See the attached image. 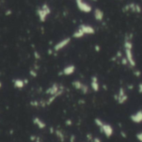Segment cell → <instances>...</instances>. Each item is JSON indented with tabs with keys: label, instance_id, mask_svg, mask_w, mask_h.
I'll list each match as a JSON object with an SVG mask.
<instances>
[{
	"label": "cell",
	"instance_id": "6da1fadb",
	"mask_svg": "<svg viewBox=\"0 0 142 142\" xmlns=\"http://www.w3.org/2000/svg\"><path fill=\"white\" fill-rule=\"evenodd\" d=\"M124 50H125V58L126 59L127 63L129 67L134 68L136 65L135 59L134 58V53H133V43L131 38H126L124 41Z\"/></svg>",
	"mask_w": 142,
	"mask_h": 142
},
{
	"label": "cell",
	"instance_id": "7a4b0ae2",
	"mask_svg": "<svg viewBox=\"0 0 142 142\" xmlns=\"http://www.w3.org/2000/svg\"><path fill=\"white\" fill-rule=\"evenodd\" d=\"M95 123L96 126L100 128L101 131L103 133L107 138L111 137L113 133H114V129H113V127L110 126V124L106 123V122H104L103 121H101V119H99V118L95 119Z\"/></svg>",
	"mask_w": 142,
	"mask_h": 142
},
{
	"label": "cell",
	"instance_id": "3957f363",
	"mask_svg": "<svg viewBox=\"0 0 142 142\" xmlns=\"http://www.w3.org/2000/svg\"><path fill=\"white\" fill-rule=\"evenodd\" d=\"M50 13H51V9L47 4H44L40 8H38V9L37 10V14H38V16L39 20L42 22H44L46 21L47 18Z\"/></svg>",
	"mask_w": 142,
	"mask_h": 142
},
{
	"label": "cell",
	"instance_id": "277c9868",
	"mask_svg": "<svg viewBox=\"0 0 142 142\" xmlns=\"http://www.w3.org/2000/svg\"><path fill=\"white\" fill-rule=\"evenodd\" d=\"M115 99H116V101L121 105L126 103V102L127 101V100H128V96H127V94H126V90H125L124 88L121 87L117 92V93H116V95L115 96Z\"/></svg>",
	"mask_w": 142,
	"mask_h": 142
},
{
	"label": "cell",
	"instance_id": "5b68a950",
	"mask_svg": "<svg viewBox=\"0 0 142 142\" xmlns=\"http://www.w3.org/2000/svg\"><path fill=\"white\" fill-rule=\"evenodd\" d=\"M76 6H77L78 9L81 11V12L83 13H91L92 10V8L90 4H88L87 3L84 2L83 0H76Z\"/></svg>",
	"mask_w": 142,
	"mask_h": 142
},
{
	"label": "cell",
	"instance_id": "8992f818",
	"mask_svg": "<svg viewBox=\"0 0 142 142\" xmlns=\"http://www.w3.org/2000/svg\"><path fill=\"white\" fill-rule=\"evenodd\" d=\"M72 86L74 87L76 90H79L83 93V94H87L89 91V88L87 86L86 84L82 83L80 81H74L72 82Z\"/></svg>",
	"mask_w": 142,
	"mask_h": 142
},
{
	"label": "cell",
	"instance_id": "52a82bcc",
	"mask_svg": "<svg viewBox=\"0 0 142 142\" xmlns=\"http://www.w3.org/2000/svg\"><path fill=\"white\" fill-rule=\"evenodd\" d=\"M71 42V38H64L62 39V41H60L59 42H58L55 46H54V50L56 51V52H58V51H60L62 49H63L64 47H66L68 44L70 43Z\"/></svg>",
	"mask_w": 142,
	"mask_h": 142
},
{
	"label": "cell",
	"instance_id": "ba28073f",
	"mask_svg": "<svg viewBox=\"0 0 142 142\" xmlns=\"http://www.w3.org/2000/svg\"><path fill=\"white\" fill-rule=\"evenodd\" d=\"M125 10H130L133 13H141V8L138 4H135V3H130V4H127L125 7Z\"/></svg>",
	"mask_w": 142,
	"mask_h": 142
},
{
	"label": "cell",
	"instance_id": "9c48e42d",
	"mask_svg": "<svg viewBox=\"0 0 142 142\" xmlns=\"http://www.w3.org/2000/svg\"><path fill=\"white\" fill-rule=\"evenodd\" d=\"M130 120L135 124H140L142 122V110H139L138 111L135 112L130 116Z\"/></svg>",
	"mask_w": 142,
	"mask_h": 142
},
{
	"label": "cell",
	"instance_id": "30bf717a",
	"mask_svg": "<svg viewBox=\"0 0 142 142\" xmlns=\"http://www.w3.org/2000/svg\"><path fill=\"white\" fill-rule=\"evenodd\" d=\"M79 29H81L85 35L86 34H87V35H92V34L95 33V29L92 26H90V25L81 24L79 26Z\"/></svg>",
	"mask_w": 142,
	"mask_h": 142
},
{
	"label": "cell",
	"instance_id": "8fae6325",
	"mask_svg": "<svg viewBox=\"0 0 142 142\" xmlns=\"http://www.w3.org/2000/svg\"><path fill=\"white\" fill-rule=\"evenodd\" d=\"M91 87L96 92H99V90H100V84H99L98 78L95 76H92V78H91Z\"/></svg>",
	"mask_w": 142,
	"mask_h": 142
},
{
	"label": "cell",
	"instance_id": "7c38bea8",
	"mask_svg": "<svg viewBox=\"0 0 142 142\" xmlns=\"http://www.w3.org/2000/svg\"><path fill=\"white\" fill-rule=\"evenodd\" d=\"M75 70H76V67L74 65H72V64L68 65V66H67L63 70H62V73L66 76H70L75 72Z\"/></svg>",
	"mask_w": 142,
	"mask_h": 142
},
{
	"label": "cell",
	"instance_id": "4fadbf2b",
	"mask_svg": "<svg viewBox=\"0 0 142 142\" xmlns=\"http://www.w3.org/2000/svg\"><path fill=\"white\" fill-rule=\"evenodd\" d=\"M94 17H95V19L96 21H98V22L102 21L103 20V18H104L103 11L100 9V8H96L94 11Z\"/></svg>",
	"mask_w": 142,
	"mask_h": 142
},
{
	"label": "cell",
	"instance_id": "5bb4252c",
	"mask_svg": "<svg viewBox=\"0 0 142 142\" xmlns=\"http://www.w3.org/2000/svg\"><path fill=\"white\" fill-rule=\"evenodd\" d=\"M25 85H26V81L22 80V79H15L13 81V86L18 89H22Z\"/></svg>",
	"mask_w": 142,
	"mask_h": 142
},
{
	"label": "cell",
	"instance_id": "9a60e30c",
	"mask_svg": "<svg viewBox=\"0 0 142 142\" xmlns=\"http://www.w3.org/2000/svg\"><path fill=\"white\" fill-rule=\"evenodd\" d=\"M33 123L40 129H44L45 127H46V123H45L44 121H42L41 119L38 117H35L33 119Z\"/></svg>",
	"mask_w": 142,
	"mask_h": 142
},
{
	"label": "cell",
	"instance_id": "2e32d148",
	"mask_svg": "<svg viewBox=\"0 0 142 142\" xmlns=\"http://www.w3.org/2000/svg\"><path fill=\"white\" fill-rule=\"evenodd\" d=\"M84 36H85V34L82 33V31L81 29H79V28L77 31H76V32L73 33V38H81L82 37H84Z\"/></svg>",
	"mask_w": 142,
	"mask_h": 142
},
{
	"label": "cell",
	"instance_id": "e0dca14e",
	"mask_svg": "<svg viewBox=\"0 0 142 142\" xmlns=\"http://www.w3.org/2000/svg\"><path fill=\"white\" fill-rule=\"evenodd\" d=\"M56 135H58V137L62 141H63L64 140V135L62 134V132L61 131V130H56Z\"/></svg>",
	"mask_w": 142,
	"mask_h": 142
},
{
	"label": "cell",
	"instance_id": "ac0fdd59",
	"mask_svg": "<svg viewBox=\"0 0 142 142\" xmlns=\"http://www.w3.org/2000/svg\"><path fill=\"white\" fill-rule=\"evenodd\" d=\"M136 139L140 141V142H142V131L139 132L136 134Z\"/></svg>",
	"mask_w": 142,
	"mask_h": 142
},
{
	"label": "cell",
	"instance_id": "d6986e66",
	"mask_svg": "<svg viewBox=\"0 0 142 142\" xmlns=\"http://www.w3.org/2000/svg\"><path fill=\"white\" fill-rule=\"evenodd\" d=\"M92 142H101V139H99L98 137H94L92 140Z\"/></svg>",
	"mask_w": 142,
	"mask_h": 142
},
{
	"label": "cell",
	"instance_id": "ffe728a7",
	"mask_svg": "<svg viewBox=\"0 0 142 142\" xmlns=\"http://www.w3.org/2000/svg\"><path fill=\"white\" fill-rule=\"evenodd\" d=\"M138 91H139V92H140V93H142V82H140V83L139 84V86H138Z\"/></svg>",
	"mask_w": 142,
	"mask_h": 142
},
{
	"label": "cell",
	"instance_id": "44dd1931",
	"mask_svg": "<svg viewBox=\"0 0 142 142\" xmlns=\"http://www.w3.org/2000/svg\"><path fill=\"white\" fill-rule=\"evenodd\" d=\"M34 56H35V58L37 59H39L40 58V54H38V52H34Z\"/></svg>",
	"mask_w": 142,
	"mask_h": 142
},
{
	"label": "cell",
	"instance_id": "7402d4cb",
	"mask_svg": "<svg viewBox=\"0 0 142 142\" xmlns=\"http://www.w3.org/2000/svg\"><path fill=\"white\" fill-rule=\"evenodd\" d=\"M35 142H42V140L39 137H37L35 139Z\"/></svg>",
	"mask_w": 142,
	"mask_h": 142
},
{
	"label": "cell",
	"instance_id": "603a6c76",
	"mask_svg": "<svg viewBox=\"0 0 142 142\" xmlns=\"http://www.w3.org/2000/svg\"><path fill=\"white\" fill-rule=\"evenodd\" d=\"M11 13H12V11H11V10H8V12H6V15L8 16V15H10Z\"/></svg>",
	"mask_w": 142,
	"mask_h": 142
},
{
	"label": "cell",
	"instance_id": "cb8c5ba5",
	"mask_svg": "<svg viewBox=\"0 0 142 142\" xmlns=\"http://www.w3.org/2000/svg\"><path fill=\"white\" fill-rule=\"evenodd\" d=\"M96 50H97V52L99 51V47L98 46H96Z\"/></svg>",
	"mask_w": 142,
	"mask_h": 142
},
{
	"label": "cell",
	"instance_id": "d4e9b609",
	"mask_svg": "<svg viewBox=\"0 0 142 142\" xmlns=\"http://www.w3.org/2000/svg\"><path fill=\"white\" fill-rule=\"evenodd\" d=\"M1 87H2V82L0 81V88H1Z\"/></svg>",
	"mask_w": 142,
	"mask_h": 142
},
{
	"label": "cell",
	"instance_id": "484cf974",
	"mask_svg": "<svg viewBox=\"0 0 142 142\" xmlns=\"http://www.w3.org/2000/svg\"><path fill=\"white\" fill-rule=\"evenodd\" d=\"M93 1H97V0H93Z\"/></svg>",
	"mask_w": 142,
	"mask_h": 142
}]
</instances>
